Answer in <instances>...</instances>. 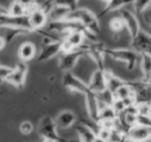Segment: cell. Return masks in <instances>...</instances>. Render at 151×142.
<instances>
[{
    "label": "cell",
    "instance_id": "cell-1",
    "mask_svg": "<svg viewBox=\"0 0 151 142\" xmlns=\"http://www.w3.org/2000/svg\"><path fill=\"white\" fill-rule=\"evenodd\" d=\"M65 19H71L81 22L87 29L95 34H99L101 31V22H99V16L85 7H76L68 14Z\"/></svg>",
    "mask_w": 151,
    "mask_h": 142
},
{
    "label": "cell",
    "instance_id": "cell-2",
    "mask_svg": "<svg viewBox=\"0 0 151 142\" xmlns=\"http://www.w3.org/2000/svg\"><path fill=\"white\" fill-rule=\"evenodd\" d=\"M106 55L114 60L124 62L128 71L134 70L140 60V54L132 48H107Z\"/></svg>",
    "mask_w": 151,
    "mask_h": 142
},
{
    "label": "cell",
    "instance_id": "cell-3",
    "mask_svg": "<svg viewBox=\"0 0 151 142\" xmlns=\"http://www.w3.org/2000/svg\"><path fill=\"white\" fill-rule=\"evenodd\" d=\"M134 91L136 104L151 103V80L141 78L138 80H127Z\"/></svg>",
    "mask_w": 151,
    "mask_h": 142
},
{
    "label": "cell",
    "instance_id": "cell-4",
    "mask_svg": "<svg viewBox=\"0 0 151 142\" xmlns=\"http://www.w3.org/2000/svg\"><path fill=\"white\" fill-rule=\"evenodd\" d=\"M83 56H87L83 46L67 52H61L59 57V69L63 72H70Z\"/></svg>",
    "mask_w": 151,
    "mask_h": 142
},
{
    "label": "cell",
    "instance_id": "cell-5",
    "mask_svg": "<svg viewBox=\"0 0 151 142\" xmlns=\"http://www.w3.org/2000/svg\"><path fill=\"white\" fill-rule=\"evenodd\" d=\"M82 46L85 49V51H86L87 56H89L94 61L99 69H106L105 58L107 56L106 55L107 47L105 46V44L95 41V42H90L88 44L84 43Z\"/></svg>",
    "mask_w": 151,
    "mask_h": 142
},
{
    "label": "cell",
    "instance_id": "cell-6",
    "mask_svg": "<svg viewBox=\"0 0 151 142\" xmlns=\"http://www.w3.org/2000/svg\"><path fill=\"white\" fill-rule=\"evenodd\" d=\"M57 129L58 128L55 122V119L51 116L42 117L38 125V132L42 138L52 139L56 142H66V139L59 135Z\"/></svg>",
    "mask_w": 151,
    "mask_h": 142
},
{
    "label": "cell",
    "instance_id": "cell-7",
    "mask_svg": "<svg viewBox=\"0 0 151 142\" xmlns=\"http://www.w3.org/2000/svg\"><path fill=\"white\" fill-rule=\"evenodd\" d=\"M62 44L63 38L59 41L45 40L42 50L36 56V61L37 62H46V61L54 58L57 55L61 54V52H62Z\"/></svg>",
    "mask_w": 151,
    "mask_h": 142
},
{
    "label": "cell",
    "instance_id": "cell-8",
    "mask_svg": "<svg viewBox=\"0 0 151 142\" xmlns=\"http://www.w3.org/2000/svg\"><path fill=\"white\" fill-rule=\"evenodd\" d=\"M62 84L65 88H67L68 90L75 92H79V93L86 94L90 91L89 89L88 83L84 82L82 79H80L79 77L75 75V74L70 72H64V75L62 77Z\"/></svg>",
    "mask_w": 151,
    "mask_h": 142
},
{
    "label": "cell",
    "instance_id": "cell-9",
    "mask_svg": "<svg viewBox=\"0 0 151 142\" xmlns=\"http://www.w3.org/2000/svg\"><path fill=\"white\" fill-rule=\"evenodd\" d=\"M130 48L139 54L151 55V34L141 29L136 36L130 38Z\"/></svg>",
    "mask_w": 151,
    "mask_h": 142
},
{
    "label": "cell",
    "instance_id": "cell-10",
    "mask_svg": "<svg viewBox=\"0 0 151 142\" xmlns=\"http://www.w3.org/2000/svg\"><path fill=\"white\" fill-rule=\"evenodd\" d=\"M85 40H86L85 33L81 30H71L67 32L63 36L62 52H67L73 49L80 48L85 43Z\"/></svg>",
    "mask_w": 151,
    "mask_h": 142
},
{
    "label": "cell",
    "instance_id": "cell-11",
    "mask_svg": "<svg viewBox=\"0 0 151 142\" xmlns=\"http://www.w3.org/2000/svg\"><path fill=\"white\" fill-rule=\"evenodd\" d=\"M27 63L25 61L20 60V62L17 63V65L14 67L13 73L9 75V77L5 81L17 88H23L24 85H25L26 78H27Z\"/></svg>",
    "mask_w": 151,
    "mask_h": 142
},
{
    "label": "cell",
    "instance_id": "cell-12",
    "mask_svg": "<svg viewBox=\"0 0 151 142\" xmlns=\"http://www.w3.org/2000/svg\"><path fill=\"white\" fill-rule=\"evenodd\" d=\"M89 89L95 93H99L107 89V69L97 67L92 73L90 81L88 82Z\"/></svg>",
    "mask_w": 151,
    "mask_h": 142
},
{
    "label": "cell",
    "instance_id": "cell-13",
    "mask_svg": "<svg viewBox=\"0 0 151 142\" xmlns=\"http://www.w3.org/2000/svg\"><path fill=\"white\" fill-rule=\"evenodd\" d=\"M28 16H29V22L30 25H31L32 31L35 32L36 30L42 29V28H45L46 25L49 22V17L48 14L40 7H35L34 9H32L31 11L28 13Z\"/></svg>",
    "mask_w": 151,
    "mask_h": 142
},
{
    "label": "cell",
    "instance_id": "cell-14",
    "mask_svg": "<svg viewBox=\"0 0 151 142\" xmlns=\"http://www.w3.org/2000/svg\"><path fill=\"white\" fill-rule=\"evenodd\" d=\"M120 16L122 17L124 23H125V28L127 29L128 33H129L130 38L136 36L137 34H138V32L142 29L136 14L132 13L129 9H122L121 13H120Z\"/></svg>",
    "mask_w": 151,
    "mask_h": 142
},
{
    "label": "cell",
    "instance_id": "cell-15",
    "mask_svg": "<svg viewBox=\"0 0 151 142\" xmlns=\"http://www.w3.org/2000/svg\"><path fill=\"white\" fill-rule=\"evenodd\" d=\"M128 142H147L151 139L149 128L141 125H134L126 133Z\"/></svg>",
    "mask_w": 151,
    "mask_h": 142
},
{
    "label": "cell",
    "instance_id": "cell-16",
    "mask_svg": "<svg viewBox=\"0 0 151 142\" xmlns=\"http://www.w3.org/2000/svg\"><path fill=\"white\" fill-rule=\"evenodd\" d=\"M85 103H86L87 113L90 119L93 122H97L99 115V104L97 94L90 90L88 93L85 94Z\"/></svg>",
    "mask_w": 151,
    "mask_h": 142
},
{
    "label": "cell",
    "instance_id": "cell-17",
    "mask_svg": "<svg viewBox=\"0 0 151 142\" xmlns=\"http://www.w3.org/2000/svg\"><path fill=\"white\" fill-rule=\"evenodd\" d=\"M31 31L24 28L14 27V26H0V36H2L6 44H11L17 36H23V34H28Z\"/></svg>",
    "mask_w": 151,
    "mask_h": 142
},
{
    "label": "cell",
    "instance_id": "cell-18",
    "mask_svg": "<svg viewBox=\"0 0 151 142\" xmlns=\"http://www.w3.org/2000/svg\"><path fill=\"white\" fill-rule=\"evenodd\" d=\"M55 122L58 129H68L73 125H75L77 120V116L71 110H62L57 114Z\"/></svg>",
    "mask_w": 151,
    "mask_h": 142
},
{
    "label": "cell",
    "instance_id": "cell-19",
    "mask_svg": "<svg viewBox=\"0 0 151 142\" xmlns=\"http://www.w3.org/2000/svg\"><path fill=\"white\" fill-rule=\"evenodd\" d=\"M76 132L82 142H93L97 136L96 131L86 123H80L76 129Z\"/></svg>",
    "mask_w": 151,
    "mask_h": 142
},
{
    "label": "cell",
    "instance_id": "cell-20",
    "mask_svg": "<svg viewBox=\"0 0 151 142\" xmlns=\"http://www.w3.org/2000/svg\"><path fill=\"white\" fill-rule=\"evenodd\" d=\"M134 1V0H109L107 4H106V7H104V9L99 13V18H103L104 16L111 13V12H115L118 11V9H124L127 5L132 4Z\"/></svg>",
    "mask_w": 151,
    "mask_h": 142
},
{
    "label": "cell",
    "instance_id": "cell-21",
    "mask_svg": "<svg viewBox=\"0 0 151 142\" xmlns=\"http://www.w3.org/2000/svg\"><path fill=\"white\" fill-rule=\"evenodd\" d=\"M18 55L20 57V60L27 61L33 59L36 56V46L31 42H25L20 46Z\"/></svg>",
    "mask_w": 151,
    "mask_h": 142
},
{
    "label": "cell",
    "instance_id": "cell-22",
    "mask_svg": "<svg viewBox=\"0 0 151 142\" xmlns=\"http://www.w3.org/2000/svg\"><path fill=\"white\" fill-rule=\"evenodd\" d=\"M73 9L70 7H66V5H61V4H56L51 12L49 13V21H55V20H62L68 16V14Z\"/></svg>",
    "mask_w": 151,
    "mask_h": 142
},
{
    "label": "cell",
    "instance_id": "cell-23",
    "mask_svg": "<svg viewBox=\"0 0 151 142\" xmlns=\"http://www.w3.org/2000/svg\"><path fill=\"white\" fill-rule=\"evenodd\" d=\"M125 82L126 80L116 76L113 72H111L110 70L107 69V89L109 91H111L114 94L116 92V90L121 85H123Z\"/></svg>",
    "mask_w": 151,
    "mask_h": 142
},
{
    "label": "cell",
    "instance_id": "cell-24",
    "mask_svg": "<svg viewBox=\"0 0 151 142\" xmlns=\"http://www.w3.org/2000/svg\"><path fill=\"white\" fill-rule=\"evenodd\" d=\"M140 67L142 72V78L151 80V55L140 54Z\"/></svg>",
    "mask_w": 151,
    "mask_h": 142
},
{
    "label": "cell",
    "instance_id": "cell-25",
    "mask_svg": "<svg viewBox=\"0 0 151 142\" xmlns=\"http://www.w3.org/2000/svg\"><path fill=\"white\" fill-rule=\"evenodd\" d=\"M7 13L12 16H24L28 15V9L21 2L17 1V0H14L11 3V5L7 7Z\"/></svg>",
    "mask_w": 151,
    "mask_h": 142
},
{
    "label": "cell",
    "instance_id": "cell-26",
    "mask_svg": "<svg viewBox=\"0 0 151 142\" xmlns=\"http://www.w3.org/2000/svg\"><path fill=\"white\" fill-rule=\"evenodd\" d=\"M114 98L120 99V100H125V99H128V98H134V91H132L130 85L128 84L127 80H126V82L123 84V85H121L117 90H116V92L114 93Z\"/></svg>",
    "mask_w": 151,
    "mask_h": 142
},
{
    "label": "cell",
    "instance_id": "cell-27",
    "mask_svg": "<svg viewBox=\"0 0 151 142\" xmlns=\"http://www.w3.org/2000/svg\"><path fill=\"white\" fill-rule=\"evenodd\" d=\"M109 26L110 29L113 32H120L125 28V23H124L121 16H118V17L112 18L109 23Z\"/></svg>",
    "mask_w": 151,
    "mask_h": 142
},
{
    "label": "cell",
    "instance_id": "cell-28",
    "mask_svg": "<svg viewBox=\"0 0 151 142\" xmlns=\"http://www.w3.org/2000/svg\"><path fill=\"white\" fill-rule=\"evenodd\" d=\"M151 4V0H134L132 5H134V13L143 14Z\"/></svg>",
    "mask_w": 151,
    "mask_h": 142
},
{
    "label": "cell",
    "instance_id": "cell-29",
    "mask_svg": "<svg viewBox=\"0 0 151 142\" xmlns=\"http://www.w3.org/2000/svg\"><path fill=\"white\" fill-rule=\"evenodd\" d=\"M138 106V114L151 116V103H141L137 104Z\"/></svg>",
    "mask_w": 151,
    "mask_h": 142
},
{
    "label": "cell",
    "instance_id": "cell-30",
    "mask_svg": "<svg viewBox=\"0 0 151 142\" xmlns=\"http://www.w3.org/2000/svg\"><path fill=\"white\" fill-rule=\"evenodd\" d=\"M14 71V67L0 64V81H5Z\"/></svg>",
    "mask_w": 151,
    "mask_h": 142
},
{
    "label": "cell",
    "instance_id": "cell-31",
    "mask_svg": "<svg viewBox=\"0 0 151 142\" xmlns=\"http://www.w3.org/2000/svg\"><path fill=\"white\" fill-rule=\"evenodd\" d=\"M111 106L113 107L114 110L117 112V114L123 112L124 109L126 108V106H125V104H124L123 100H120V99H117V98L114 99L113 102H112V104H111Z\"/></svg>",
    "mask_w": 151,
    "mask_h": 142
},
{
    "label": "cell",
    "instance_id": "cell-32",
    "mask_svg": "<svg viewBox=\"0 0 151 142\" xmlns=\"http://www.w3.org/2000/svg\"><path fill=\"white\" fill-rule=\"evenodd\" d=\"M20 131L24 135H29L33 131V125L31 121L29 120H24L23 122L20 125Z\"/></svg>",
    "mask_w": 151,
    "mask_h": 142
},
{
    "label": "cell",
    "instance_id": "cell-33",
    "mask_svg": "<svg viewBox=\"0 0 151 142\" xmlns=\"http://www.w3.org/2000/svg\"><path fill=\"white\" fill-rule=\"evenodd\" d=\"M137 123H138V125H144V127L150 128L151 127V116L138 114V120H137Z\"/></svg>",
    "mask_w": 151,
    "mask_h": 142
},
{
    "label": "cell",
    "instance_id": "cell-34",
    "mask_svg": "<svg viewBox=\"0 0 151 142\" xmlns=\"http://www.w3.org/2000/svg\"><path fill=\"white\" fill-rule=\"evenodd\" d=\"M56 5V0H45L44 2L40 5L45 12L49 15V13L51 12V9Z\"/></svg>",
    "mask_w": 151,
    "mask_h": 142
},
{
    "label": "cell",
    "instance_id": "cell-35",
    "mask_svg": "<svg viewBox=\"0 0 151 142\" xmlns=\"http://www.w3.org/2000/svg\"><path fill=\"white\" fill-rule=\"evenodd\" d=\"M79 1L80 0H56V4L66 5V7H70L71 9H75Z\"/></svg>",
    "mask_w": 151,
    "mask_h": 142
},
{
    "label": "cell",
    "instance_id": "cell-36",
    "mask_svg": "<svg viewBox=\"0 0 151 142\" xmlns=\"http://www.w3.org/2000/svg\"><path fill=\"white\" fill-rule=\"evenodd\" d=\"M111 131L112 130H108V129H105V128L99 127V130H97L96 134L99 137L101 138V139L106 140V141H109L110 135H111Z\"/></svg>",
    "mask_w": 151,
    "mask_h": 142
},
{
    "label": "cell",
    "instance_id": "cell-37",
    "mask_svg": "<svg viewBox=\"0 0 151 142\" xmlns=\"http://www.w3.org/2000/svg\"><path fill=\"white\" fill-rule=\"evenodd\" d=\"M19 2H21L23 5H25L26 9H28V13L31 11L32 9H34L35 7H37V3H36L35 0H17Z\"/></svg>",
    "mask_w": 151,
    "mask_h": 142
},
{
    "label": "cell",
    "instance_id": "cell-38",
    "mask_svg": "<svg viewBox=\"0 0 151 142\" xmlns=\"http://www.w3.org/2000/svg\"><path fill=\"white\" fill-rule=\"evenodd\" d=\"M142 15H143V17H144L145 22H146V23L151 27V7H149L148 9H147L146 11L142 14Z\"/></svg>",
    "mask_w": 151,
    "mask_h": 142
},
{
    "label": "cell",
    "instance_id": "cell-39",
    "mask_svg": "<svg viewBox=\"0 0 151 142\" xmlns=\"http://www.w3.org/2000/svg\"><path fill=\"white\" fill-rule=\"evenodd\" d=\"M6 42L4 41V38H2V36H0V51L3 50V49L5 48V46H6Z\"/></svg>",
    "mask_w": 151,
    "mask_h": 142
},
{
    "label": "cell",
    "instance_id": "cell-40",
    "mask_svg": "<svg viewBox=\"0 0 151 142\" xmlns=\"http://www.w3.org/2000/svg\"><path fill=\"white\" fill-rule=\"evenodd\" d=\"M5 13H7V9L2 7V5H0V14H5Z\"/></svg>",
    "mask_w": 151,
    "mask_h": 142
},
{
    "label": "cell",
    "instance_id": "cell-41",
    "mask_svg": "<svg viewBox=\"0 0 151 142\" xmlns=\"http://www.w3.org/2000/svg\"><path fill=\"white\" fill-rule=\"evenodd\" d=\"M66 142H82L79 138H73V139H66Z\"/></svg>",
    "mask_w": 151,
    "mask_h": 142
},
{
    "label": "cell",
    "instance_id": "cell-42",
    "mask_svg": "<svg viewBox=\"0 0 151 142\" xmlns=\"http://www.w3.org/2000/svg\"><path fill=\"white\" fill-rule=\"evenodd\" d=\"M93 142H108V141H106V140L101 139V137H99V136H96V138H95L94 141H93Z\"/></svg>",
    "mask_w": 151,
    "mask_h": 142
},
{
    "label": "cell",
    "instance_id": "cell-43",
    "mask_svg": "<svg viewBox=\"0 0 151 142\" xmlns=\"http://www.w3.org/2000/svg\"><path fill=\"white\" fill-rule=\"evenodd\" d=\"M42 142H56L52 139H48V138H42Z\"/></svg>",
    "mask_w": 151,
    "mask_h": 142
},
{
    "label": "cell",
    "instance_id": "cell-44",
    "mask_svg": "<svg viewBox=\"0 0 151 142\" xmlns=\"http://www.w3.org/2000/svg\"><path fill=\"white\" fill-rule=\"evenodd\" d=\"M149 130H150V135H151V127H150V128H149Z\"/></svg>",
    "mask_w": 151,
    "mask_h": 142
},
{
    "label": "cell",
    "instance_id": "cell-45",
    "mask_svg": "<svg viewBox=\"0 0 151 142\" xmlns=\"http://www.w3.org/2000/svg\"><path fill=\"white\" fill-rule=\"evenodd\" d=\"M104 1H106V2H108V1H109V0H104Z\"/></svg>",
    "mask_w": 151,
    "mask_h": 142
},
{
    "label": "cell",
    "instance_id": "cell-46",
    "mask_svg": "<svg viewBox=\"0 0 151 142\" xmlns=\"http://www.w3.org/2000/svg\"><path fill=\"white\" fill-rule=\"evenodd\" d=\"M108 142H110V141H108Z\"/></svg>",
    "mask_w": 151,
    "mask_h": 142
}]
</instances>
